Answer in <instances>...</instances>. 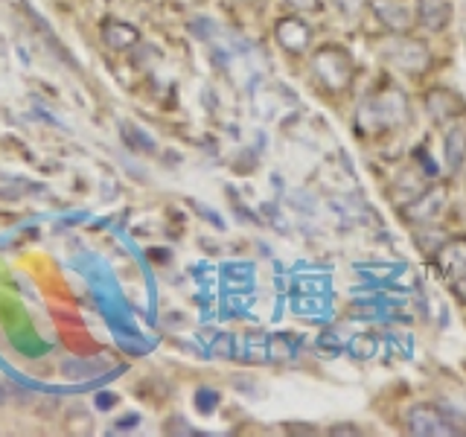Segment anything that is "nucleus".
Masks as SVG:
<instances>
[{"instance_id":"f3484780","label":"nucleus","mask_w":466,"mask_h":437,"mask_svg":"<svg viewBox=\"0 0 466 437\" xmlns=\"http://www.w3.org/2000/svg\"><path fill=\"white\" fill-rule=\"evenodd\" d=\"M6 402H9V388L0 385V405H6Z\"/></svg>"},{"instance_id":"f03ea898","label":"nucleus","mask_w":466,"mask_h":437,"mask_svg":"<svg viewBox=\"0 0 466 437\" xmlns=\"http://www.w3.org/2000/svg\"><path fill=\"white\" fill-rule=\"evenodd\" d=\"M312 67H315L318 82L324 85L329 94H344L356 79L353 56H350L344 47H339V44H327V47H320L312 58Z\"/></svg>"},{"instance_id":"2eb2a0df","label":"nucleus","mask_w":466,"mask_h":437,"mask_svg":"<svg viewBox=\"0 0 466 437\" xmlns=\"http://www.w3.org/2000/svg\"><path fill=\"white\" fill-rule=\"evenodd\" d=\"M451 291H455V298L461 303H466V274H461L458 280H451Z\"/></svg>"},{"instance_id":"f8f14e48","label":"nucleus","mask_w":466,"mask_h":437,"mask_svg":"<svg viewBox=\"0 0 466 437\" xmlns=\"http://www.w3.org/2000/svg\"><path fill=\"white\" fill-rule=\"evenodd\" d=\"M106 41L111 44L114 50H126L131 47V44H137L140 41V33L131 24H123V21H108L106 24Z\"/></svg>"},{"instance_id":"f257e3e1","label":"nucleus","mask_w":466,"mask_h":437,"mask_svg":"<svg viewBox=\"0 0 466 437\" xmlns=\"http://www.w3.org/2000/svg\"><path fill=\"white\" fill-rule=\"evenodd\" d=\"M405 120H408V106L397 87H379V91L364 99L359 108V126L361 131H368V135L397 128Z\"/></svg>"},{"instance_id":"4468645a","label":"nucleus","mask_w":466,"mask_h":437,"mask_svg":"<svg viewBox=\"0 0 466 437\" xmlns=\"http://www.w3.org/2000/svg\"><path fill=\"white\" fill-rule=\"evenodd\" d=\"M286 4L300 9V12H318L320 9V0H286Z\"/></svg>"},{"instance_id":"ddd939ff","label":"nucleus","mask_w":466,"mask_h":437,"mask_svg":"<svg viewBox=\"0 0 466 437\" xmlns=\"http://www.w3.org/2000/svg\"><path fill=\"white\" fill-rule=\"evenodd\" d=\"M350 353L356 359H370L376 353V339L373 335H356V339L350 341Z\"/></svg>"},{"instance_id":"39448f33","label":"nucleus","mask_w":466,"mask_h":437,"mask_svg":"<svg viewBox=\"0 0 466 437\" xmlns=\"http://www.w3.org/2000/svg\"><path fill=\"white\" fill-rule=\"evenodd\" d=\"M443 208H446V187L434 184V187L420 189L417 196H411V201L402 208V216L408 225H429L443 213Z\"/></svg>"},{"instance_id":"423d86ee","label":"nucleus","mask_w":466,"mask_h":437,"mask_svg":"<svg viewBox=\"0 0 466 437\" xmlns=\"http://www.w3.org/2000/svg\"><path fill=\"white\" fill-rule=\"evenodd\" d=\"M373 15L379 18V24H382L388 33L393 36H405V33H411L414 29V21H417V15L414 9L405 4V0H368Z\"/></svg>"},{"instance_id":"dca6fc26","label":"nucleus","mask_w":466,"mask_h":437,"mask_svg":"<svg viewBox=\"0 0 466 437\" xmlns=\"http://www.w3.org/2000/svg\"><path fill=\"white\" fill-rule=\"evenodd\" d=\"M332 434H361V432H356L353 426H335Z\"/></svg>"},{"instance_id":"6e6552de","label":"nucleus","mask_w":466,"mask_h":437,"mask_svg":"<svg viewBox=\"0 0 466 437\" xmlns=\"http://www.w3.org/2000/svg\"><path fill=\"white\" fill-rule=\"evenodd\" d=\"M426 111L437 126H446V123H455L466 111V106H463V97H458L455 91H449V87H434V91L426 94Z\"/></svg>"},{"instance_id":"9b49d317","label":"nucleus","mask_w":466,"mask_h":437,"mask_svg":"<svg viewBox=\"0 0 466 437\" xmlns=\"http://www.w3.org/2000/svg\"><path fill=\"white\" fill-rule=\"evenodd\" d=\"M466 164V123H451L446 131V167L449 172H461Z\"/></svg>"},{"instance_id":"9d476101","label":"nucleus","mask_w":466,"mask_h":437,"mask_svg":"<svg viewBox=\"0 0 466 437\" xmlns=\"http://www.w3.org/2000/svg\"><path fill=\"white\" fill-rule=\"evenodd\" d=\"M417 21L431 33H441L451 21V0H417Z\"/></svg>"},{"instance_id":"0eeeda50","label":"nucleus","mask_w":466,"mask_h":437,"mask_svg":"<svg viewBox=\"0 0 466 437\" xmlns=\"http://www.w3.org/2000/svg\"><path fill=\"white\" fill-rule=\"evenodd\" d=\"M434 269L446 280L466 274V237H451L434 248Z\"/></svg>"},{"instance_id":"20e7f679","label":"nucleus","mask_w":466,"mask_h":437,"mask_svg":"<svg viewBox=\"0 0 466 437\" xmlns=\"http://www.w3.org/2000/svg\"><path fill=\"white\" fill-rule=\"evenodd\" d=\"M405 426L417 437H451L461 434V426L441 405H414L405 417Z\"/></svg>"},{"instance_id":"7ed1b4c3","label":"nucleus","mask_w":466,"mask_h":437,"mask_svg":"<svg viewBox=\"0 0 466 437\" xmlns=\"http://www.w3.org/2000/svg\"><path fill=\"white\" fill-rule=\"evenodd\" d=\"M382 56L388 65L408 73V76H422V73H429V67H431L429 44L420 38H411V33H405V36L390 33V38L382 44Z\"/></svg>"},{"instance_id":"1a4fd4ad","label":"nucleus","mask_w":466,"mask_h":437,"mask_svg":"<svg viewBox=\"0 0 466 437\" xmlns=\"http://www.w3.org/2000/svg\"><path fill=\"white\" fill-rule=\"evenodd\" d=\"M274 36L277 41H280V47L289 50V53H306L309 50V44H312V29L306 26L300 18H295V15H289V18H280L274 26Z\"/></svg>"}]
</instances>
